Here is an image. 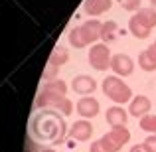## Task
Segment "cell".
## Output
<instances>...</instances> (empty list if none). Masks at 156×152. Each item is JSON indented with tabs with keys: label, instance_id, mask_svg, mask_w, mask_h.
Wrapping results in <instances>:
<instances>
[{
	"label": "cell",
	"instance_id": "cell-1",
	"mask_svg": "<svg viewBox=\"0 0 156 152\" xmlns=\"http://www.w3.org/2000/svg\"><path fill=\"white\" fill-rule=\"evenodd\" d=\"M65 121L59 117V113L53 111H44L42 115H36L32 121V133L40 140H51V142H61L65 136Z\"/></svg>",
	"mask_w": 156,
	"mask_h": 152
},
{
	"label": "cell",
	"instance_id": "cell-2",
	"mask_svg": "<svg viewBox=\"0 0 156 152\" xmlns=\"http://www.w3.org/2000/svg\"><path fill=\"white\" fill-rule=\"evenodd\" d=\"M154 26H156V8L152 6H142L129 20V32L138 40L148 38Z\"/></svg>",
	"mask_w": 156,
	"mask_h": 152
},
{
	"label": "cell",
	"instance_id": "cell-3",
	"mask_svg": "<svg viewBox=\"0 0 156 152\" xmlns=\"http://www.w3.org/2000/svg\"><path fill=\"white\" fill-rule=\"evenodd\" d=\"M101 26L103 22L99 20H89V22H83L81 26L73 28L69 32V44H71L75 50H81V48H87L89 44L101 40Z\"/></svg>",
	"mask_w": 156,
	"mask_h": 152
},
{
	"label": "cell",
	"instance_id": "cell-4",
	"mask_svg": "<svg viewBox=\"0 0 156 152\" xmlns=\"http://www.w3.org/2000/svg\"><path fill=\"white\" fill-rule=\"evenodd\" d=\"M103 93L111 101L117 103V105L133 101V91H130V87L117 75H109V77L103 79Z\"/></svg>",
	"mask_w": 156,
	"mask_h": 152
},
{
	"label": "cell",
	"instance_id": "cell-5",
	"mask_svg": "<svg viewBox=\"0 0 156 152\" xmlns=\"http://www.w3.org/2000/svg\"><path fill=\"white\" fill-rule=\"evenodd\" d=\"M36 107H53V109H57L61 115H71V111H73V103L65 95H55V93H48V91L38 93V97H36Z\"/></svg>",
	"mask_w": 156,
	"mask_h": 152
},
{
	"label": "cell",
	"instance_id": "cell-6",
	"mask_svg": "<svg viewBox=\"0 0 156 152\" xmlns=\"http://www.w3.org/2000/svg\"><path fill=\"white\" fill-rule=\"evenodd\" d=\"M130 140V130L126 126H115L101 138V142L109 148L111 152H119L126 142Z\"/></svg>",
	"mask_w": 156,
	"mask_h": 152
},
{
	"label": "cell",
	"instance_id": "cell-7",
	"mask_svg": "<svg viewBox=\"0 0 156 152\" xmlns=\"http://www.w3.org/2000/svg\"><path fill=\"white\" fill-rule=\"evenodd\" d=\"M111 50L107 44H95L91 46V51H89V63H91L93 69L97 71H105L107 67H111Z\"/></svg>",
	"mask_w": 156,
	"mask_h": 152
},
{
	"label": "cell",
	"instance_id": "cell-8",
	"mask_svg": "<svg viewBox=\"0 0 156 152\" xmlns=\"http://www.w3.org/2000/svg\"><path fill=\"white\" fill-rule=\"evenodd\" d=\"M111 69L115 71L117 77H129L134 71V61L126 53H117L111 57Z\"/></svg>",
	"mask_w": 156,
	"mask_h": 152
},
{
	"label": "cell",
	"instance_id": "cell-9",
	"mask_svg": "<svg viewBox=\"0 0 156 152\" xmlns=\"http://www.w3.org/2000/svg\"><path fill=\"white\" fill-rule=\"evenodd\" d=\"M75 111H77L79 117H83V118H87V121H89V118H93V117L99 115L101 105H99V101H97L95 97H83V99L77 101Z\"/></svg>",
	"mask_w": 156,
	"mask_h": 152
},
{
	"label": "cell",
	"instance_id": "cell-10",
	"mask_svg": "<svg viewBox=\"0 0 156 152\" xmlns=\"http://www.w3.org/2000/svg\"><path fill=\"white\" fill-rule=\"evenodd\" d=\"M91 134H93V125L87 121V118H79V121H75L71 125V129H69V136H71L73 140H79V142L89 140Z\"/></svg>",
	"mask_w": 156,
	"mask_h": 152
},
{
	"label": "cell",
	"instance_id": "cell-11",
	"mask_svg": "<svg viewBox=\"0 0 156 152\" xmlns=\"http://www.w3.org/2000/svg\"><path fill=\"white\" fill-rule=\"evenodd\" d=\"M105 121L111 125V129L115 126H126V121H129V113H126L122 107L115 105V107H109L105 113Z\"/></svg>",
	"mask_w": 156,
	"mask_h": 152
},
{
	"label": "cell",
	"instance_id": "cell-12",
	"mask_svg": "<svg viewBox=\"0 0 156 152\" xmlns=\"http://www.w3.org/2000/svg\"><path fill=\"white\" fill-rule=\"evenodd\" d=\"M71 89L75 93H79V95L87 97L89 93H93L97 89V81L89 75H77V77H73V81H71Z\"/></svg>",
	"mask_w": 156,
	"mask_h": 152
},
{
	"label": "cell",
	"instance_id": "cell-13",
	"mask_svg": "<svg viewBox=\"0 0 156 152\" xmlns=\"http://www.w3.org/2000/svg\"><path fill=\"white\" fill-rule=\"evenodd\" d=\"M150 107H152V103H150V99L146 95H136L133 97V101H130L129 105V113L133 115V117H146L150 111Z\"/></svg>",
	"mask_w": 156,
	"mask_h": 152
},
{
	"label": "cell",
	"instance_id": "cell-14",
	"mask_svg": "<svg viewBox=\"0 0 156 152\" xmlns=\"http://www.w3.org/2000/svg\"><path fill=\"white\" fill-rule=\"evenodd\" d=\"M111 6H113V0H85L83 10L89 16H101L103 12L111 10Z\"/></svg>",
	"mask_w": 156,
	"mask_h": 152
},
{
	"label": "cell",
	"instance_id": "cell-15",
	"mask_svg": "<svg viewBox=\"0 0 156 152\" xmlns=\"http://www.w3.org/2000/svg\"><path fill=\"white\" fill-rule=\"evenodd\" d=\"M119 34V26L115 20H107L103 22V26H101V40L103 42H111V40H115Z\"/></svg>",
	"mask_w": 156,
	"mask_h": 152
},
{
	"label": "cell",
	"instance_id": "cell-16",
	"mask_svg": "<svg viewBox=\"0 0 156 152\" xmlns=\"http://www.w3.org/2000/svg\"><path fill=\"white\" fill-rule=\"evenodd\" d=\"M67 59H69L67 50H65L63 46H57L55 50L51 51V55H50V65H53V67H59V65L67 63Z\"/></svg>",
	"mask_w": 156,
	"mask_h": 152
},
{
	"label": "cell",
	"instance_id": "cell-17",
	"mask_svg": "<svg viewBox=\"0 0 156 152\" xmlns=\"http://www.w3.org/2000/svg\"><path fill=\"white\" fill-rule=\"evenodd\" d=\"M42 91H48V93H55V95H65L67 93V83L61 79H53V81H48L44 85Z\"/></svg>",
	"mask_w": 156,
	"mask_h": 152
},
{
	"label": "cell",
	"instance_id": "cell-18",
	"mask_svg": "<svg viewBox=\"0 0 156 152\" xmlns=\"http://www.w3.org/2000/svg\"><path fill=\"white\" fill-rule=\"evenodd\" d=\"M138 126H140L144 133H154L156 134V115H146L138 121Z\"/></svg>",
	"mask_w": 156,
	"mask_h": 152
},
{
	"label": "cell",
	"instance_id": "cell-19",
	"mask_svg": "<svg viewBox=\"0 0 156 152\" xmlns=\"http://www.w3.org/2000/svg\"><path fill=\"white\" fill-rule=\"evenodd\" d=\"M138 65H140V69H144V71H154V69H156L154 59L150 57V53L146 51V50L138 55Z\"/></svg>",
	"mask_w": 156,
	"mask_h": 152
},
{
	"label": "cell",
	"instance_id": "cell-20",
	"mask_svg": "<svg viewBox=\"0 0 156 152\" xmlns=\"http://www.w3.org/2000/svg\"><path fill=\"white\" fill-rule=\"evenodd\" d=\"M119 4L129 12H138L140 10V0H119Z\"/></svg>",
	"mask_w": 156,
	"mask_h": 152
},
{
	"label": "cell",
	"instance_id": "cell-21",
	"mask_svg": "<svg viewBox=\"0 0 156 152\" xmlns=\"http://www.w3.org/2000/svg\"><path fill=\"white\" fill-rule=\"evenodd\" d=\"M89 152H111L107 146L101 142V138L99 140H95V142H91V148H89Z\"/></svg>",
	"mask_w": 156,
	"mask_h": 152
},
{
	"label": "cell",
	"instance_id": "cell-22",
	"mask_svg": "<svg viewBox=\"0 0 156 152\" xmlns=\"http://www.w3.org/2000/svg\"><path fill=\"white\" fill-rule=\"evenodd\" d=\"M144 144H146V148L150 152H156V134H150V136L144 140Z\"/></svg>",
	"mask_w": 156,
	"mask_h": 152
},
{
	"label": "cell",
	"instance_id": "cell-23",
	"mask_svg": "<svg viewBox=\"0 0 156 152\" xmlns=\"http://www.w3.org/2000/svg\"><path fill=\"white\" fill-rule=\"evenodd\" d=\"M57 75V67H53V65H48V69L44 71V79H51L53 81V77Z\"/></svg>",
	"mask_w": 156,
	"mask_h": 152
},
{
	"label": "cell",
	"instance_id": "cell-24",
	"mask_svg": "<svg viewBox=\"0 0 156 152\" xmlns=\"http://www.w3.org/2000/svg\"><path fill=\"white\" fill-rule=\"evenodd\" d=\"M129 152H150V150L146 148V144L142 142V144H134V146H133V148H130Z\"/></svg>",
	"mask_w": 156,
	"mask_h": 152
},
{
	"label": "cell",
	"instance_id": "cell-25",
	"mask_svg": "<svg viewBox=\"0 0 156 152\" xmlns=\"http://www.w3.org/2000/svg\"><path fill=\"white\" fill-rule=\"evenodd\" d=\"M146 51L150 53V57L154 59V63H156V46H150V48H146Z\"/></svg>",
	"mask_w": 156,
	"mask_h": 152
},
{
	"label": "cell",
	"instance_id": "cell-26",
	"mask_svg": "<svg viewBox=\"0 0 156 152\" xmlns=\"http://www.w3.org/2000/svg\"><path fill=\"white\" fill-rule=\"evenodd\" d=\"M42 152H55V150H53V148H44Z\"/></svg>",
	"mask_w": 156,
	"mask_h": 152
},
{
	"label": "cell",
	"instance_id": "cell-27",
	"mask_svg": "<svg viewBox=\"0 0 156 152\" xmlns=\"http://www.w3.org/2000/svg\"><path fill=\"white\" fill-rule=\"evenodd\" d=\"M150 4H152V8H156V0H148Z\"/></svg>",
	"mask_w": 156,
	"mask_h": 152
},
{
	"label": "cell",
	"instance_id": "cell-28",
	"mask_svg": "<svg viewBox=\"0 0 156 152\" xmlns=\"http://www.w3.org/2000/svg\"><path fill=\"white\" fill-rule=\"evenodd\" d=\"M152 46H156V40H154V44H152Z\"/></svg>",
	"mask_w": 156,
	"mask_h": 152
}]
</instances>
